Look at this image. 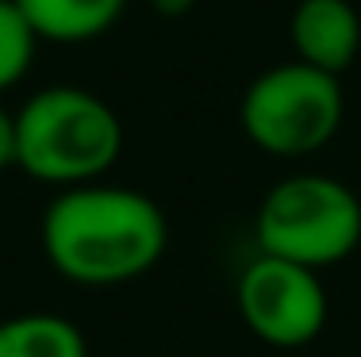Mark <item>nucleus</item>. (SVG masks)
I'll return each mask as SVG.
<instances>
[{
	"label": "nucleus",
	"mask_w": 361,
	"mask_h": 357,
	"mask_svg": "<svg viewBox=\"0 0 361 357\" xmlns=\"http://www.w3.org/2000/svg\"><path fill=\"white\" fill-rule=\"evenodd\" d=\"M42 258L62 280L111 288L146 277L169 246L158 200L123 184H77L47 203L39 223Z\"/></svg>",
	"instance_id": "obj_1"
},
{
	"label": "nucleus",
	"mask_w": 361,
	"mask_h": 357,
	"mask_svg": "<svg viewBox=\"0 0 361 357\" xmlns=\"http://www.w3.org/2000/svg\"><path fill=\"white\" fill-rule=\"evenodd\" d=\"M119 154L123 123L89 89L50 84L16 112V165L58 192L100 181Z\"/></svg>",
	"instance_id": "obj_2"
},
{
	"label": "nucleus",
	"mask_w": 361,
	"mask_h": 357,
	"mask_svg": "<svg viewBox=\"0 0 361 357\" xmlns=\"http://www.w3.org/2000/svg\"><path fill=\"white\" fill-rule=\"evenodd\" d=\"M254 242L257 253L323 273L361 246V200L338 177L292 173L257 203Z\"/></svg>",
	"instance_id": "obj_3"
},
{
	"label": "nucleus",
	"mask_w": 361,
	"mask_h": 357,
	"mask_svg": "<svg viewBox=\"0 0 361 357\" xmlns=\"http://www.w3.org/2000/svg\"><path fill=\"white\" fill-rule=\"evenodd\" d=\"M342 84L307 62H285L257 73L238 104L243 134L269 158H307L342 127Z\"/></svg>",
	"instance_id": "obj_4"
},
{
	"label": "nucleus",
	"mask_w": 361,
	"mask_h": 357,
	"mask_svg": "<svg viewBox=\"0 0 361 357\" xmlns=\"http://www.w3.org/2000/svg\"><path fill=\"white\" fill-rule=\"evenodd\" d=\"M235 308L257 342L300 350L323 334L331 303L315 269L257 253L235 280Z\"/></svg>",
	"instance_id": "obj_5"
},
{
	"label": "nucleus",
	"mask_w": 361,
	"mask_h": 357,
	"mask_svg": "<svg viewBox=\"0 0 361 357\" xmlns=\"http://www.w3.org/2000/svg\"><path fill=\"white\" fill-rule=\"evenodd\" d=\"M296 62L338 77L361 50V15L350 0H300L288 23Z\"/></svg>",
	"instance_id": "obj_6"
},
{
	"label": "nucleus",
	"mask_w": 361,
	"mask_h": 357,
	"mask_svg": "<svg viewBox=\"0 0 361 357\" xmlns=\"http://www.w3.org/2000/svg\"><path fill=\"white\" fill-rule=\"evenodd\" d=\"M39 42H92L108 35L127 12V0H16Z\"/></svg>",
	"instance_id": "obj_7"
},
{
	"label": "nucleus",
	"mask_w": 361,
	"mask_h": 357,
	"mask_svg": "<svg viewBox=\"0 0 361 357\" xmlns=\"http://www.w3.org/2000/svg\"><path fill=\"white\" fill-rule=\"evenodd\" d=\"M0 357H89L81 327L54 311L0 319Z\"/></svg>",
	"instance_id": "obj_8"
},
{
	"label": "nucleus",
	"mask_w": 361,
	"mask_h": 357,
	"mask_svg": "<svg viewBox=\"0 0 361 357\" xmlns=\"http://www.w3.org/2000/svg\"><path fill=\"white\" fill-rule=\"evenodd\" d=\"M35 46L39 39L16 8V0H0V92L27 77L31 62H35Z\"/></svg>",
	"instance_id": "obj_9"
},
{
	"label": "nucleus",
	"mask_w": 361,
	"mask_h": 357,
	"mask_svg": "<svg viewBox=\"0 0 361 357\" xmlns=\"http://www.w3.org/2000/svg\"><path fill=\"white\" fill-rule=\"evenodd\" d=\"M16 165V115L0 104V173Z\"/></svg>",
	"instance_id": "obj_10"
},
{
	"label": "nucleus",
	"mask_w": 361,
	"mask_h": 357,
	"mask_svg": "<svg viewBox=\"0 0 361 357\" xmlns=\"http://www.w3.org/2000/svg\"><path fill=\"white\" fill-rule=\"evenodd\" d=\"M150 4H154V12H158V15L177 20V15H188V12H192L196 0H150Z\"/></svg>",
	"instance_id": "obj_11"
}]
</instances>
